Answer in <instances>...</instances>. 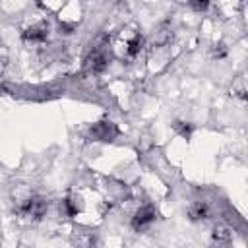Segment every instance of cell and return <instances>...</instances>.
<instances>
[{
	"instance_id": "obj_15",
	"label": "cell",
	"mask_w": 248,
	"mask_h": 248,
	"mask_svg": "<svg viewBox=\"0 0 248 248\" xmlns=\"http://www.w3.org/2000/svg\"><path fill=\"white\" fill-rule=\"evenodd\" d=\"M6 91H8V87L4 83H0V93H6Z\"/></svg>"
},
{
	"instance_id": "obj_12",
	"label": "cell",
	"mask_w": 248,
	"mask_h": 248,
	"mask_svg": "<svg viewBox=\"0 0 248 248\" xmlns=\"http://www.w3.org/2000/svg\"><path fill=\"white\" fill-rule=\"evenodd\" d=\"M211 0H190V8L194 12H205Z\"/></svg>"
},
{
	"instance_id": "obj_8",
	"label": "cell",
	"mask_w": 248,
	"mask_h": 248,
	"mask_svg": "<svg viewBox=\"0 0 248 248\" xmlns=\"http://www.w3.org/2000/svg\"><path fill=\"white\" fill-rule=\"evenodd\" d=\"M60 211H62L66 217H74V215L79 211V205H78V200H76V196H68V198L62 202V205H60Z\"/></svg>"
},
{
	"instance_id": "obj_3",
	"label": "cell",
	"mask_w": 248,
	"mask_h": 248,
	"mask_svg": "<svg viewBox=\"0 0 248 248\" xmlns=\"http://www.w3.org/2000/svg\"><path fill=\"white\" fill-rule=\"evenodd\" d=\"M116 136H118V128H116V124L110 122V120L95 122V124L89 128V138L95 140V141H112Z\"/></svg>"
},
{
	"instance_id": "obj_14",
	"label": "cell",
	"mask_w": 248,
	"mask_h": 248,
	"mask_svg": "<svg viewBox=\"0 0 248 248\" xmlns=\"http://www.w3.org/2000/svg\"><path fill=\"white\" fill-rule=\"evenodd\" d=\"M60 33H72V27L66 23H60Z\"/></svg>"
},
{
	"instance_id": "obj_13",
	"label": "cell",
	"mask_w": 248,
	"mask_h": 248,
	"mask_svg": "<svg viewBox=\"0 0 248 248\" xmlns=\"http://www.w3.org/2000/svg\"><path fill=\"white\" fill-rule=\"evenodd\" d=\"M225 54H227V46H225V45L219 43V45L213 46V56H215V58H225Z\"/></svg>"
},
{
	"instance_id": "obj_2",
	"label": "cell",
	"mask_w": 248,
	"mask_h": 248,
	"mask_svg": "<svg viewBox=\"0 0 248 248\" xmlns=\"http://www.w3.org/2000/svg\"><path fill=\"white\" fill-rule=\"evenodd\" d=\"M46 209H48V202H46L45 198H41V196H31V198H25L23 202L17 203L16 213L21 215V217H27V219H35V221H37V219L45 217Z\"/></svg>"
},
{
	"instance_id": "obj_5",
	"label": "cell",
	"mask_w": 248,
	"mask_h": 248,
	"mask_svg": "<svg viewBox=\"0 0 248 248\" xmlns=\"http://www.w3.org/2000/svg\"><path fill=\"white\" fill-rule=\"evenodd\" d=\"M46 37H48V23H45V21L35 23V25L27 27V29L21 33V39H23L25 43H31V45L43 43V41H46Z\"/></svg>"
},
{
	"instance_id": "obj_4",
	"label": "cell",
	"mask_w": 248,
	"mask_h": 248,
	"mask_svg": "<svg viewBox=\"0 0 248 248\" xmlns=\"http://www.w3.org/2000/svg\"><path fill=\"white\" fill-rule=\"evenodd\" d=\"M155 219H157V209L153 205H143V207H140L134 213V217H132V229L134 231H145L151 223H155Z\"/></svg>"
},
{
	"instance_id": "obj_10",
	"label": "cell",
	"mask_w": 248,
	"mask_h": 248,
	"mask_svg": "<svg viewBox=\"0 0 248 248\" xmlns=\"http://www.w3.org/2000/svg\"><path fill=\"white\" fill-rule=\"evenodd\" d=\"M213 240H215V242H219V244H223V242H229V240H231V229H229V227H225V225H219V227H215V232H213Z\"/></svg>"
},
{
	"instance_id": "obj_6",
	"label": "cell",
	"mask_w": 248,
	"mask_h": 248,
	"mask_svg": "<svg viewBox=\"0 0 248 248\" xmlns=\"http://www.w3.org/2000/svg\"><path fill=\"white\" fill-rule=\"evenodd\" d=\"M172 39V29L169 23H161L153 29V35H151V46L155 48H161V46H167Z\"/></svg>"
},
{
	"instance_id": "obj_11",
	"label": "cell",
	"mask_w": 248,
	"mask_h": 248,
	"mask_svg": "<svg viewBox=\"0 0 248 248\" xmlns=\"http://www.w3.org/2000/svg\"><path fill=\"white\" fill-rule=\"evenodd\" d=\"M172 126H174V130H176V132H178V134H180L182 138H186V140H188V138L192 136V124H184V122H174Z\"/></svg>"
},
{
	"instance_id": "obj_1",
	"label": "cell",
	"mask_w": 248,
	"mask_h": 248,
	"mask_svg": "<svg viewBox=\"0 0 248 248\" xmlns=\"http://www.w3.org/2000/svg\"><path fill=\"white\" fill-rule=\"evenodd\" d=\"M108 62H110L108 37L101 35L89 45V50H87V54L83 58V70L89 72V74H99L108 66Z\"/></svg>"
},
{
	"instance_id": "obj_9",
	"label": "cell",
	"mask_w": 248,
	"mask_h": 248,
	"mask_svg": "<svg viewBox=\"0 0 248 248\" xmlns=\"http://www.w3.org/2000/svg\"><path fill=\"white\" fill-rule=\"evenodd\" d=\"M143 46V37L141 35H134L132 41H128V46H126V54L128 56H136Z\"/></svg>"
},
{
	"instance_id": "obj_7",
	"label": "cell",
	"mask_w": 248,
	"mask_h": 248,
	"mask_svg": "<svg viewBox=\"0 0 248 248\" xmlns=\"http://www.w3.org/2000/svg\"><path fill=\"white\" fill-rule=\"evenodd\" d=\"M211 215V209L205 202H194L190 207H188V217L192 221H203Z\"/></svg>"
}]
</instances>
